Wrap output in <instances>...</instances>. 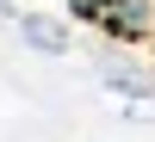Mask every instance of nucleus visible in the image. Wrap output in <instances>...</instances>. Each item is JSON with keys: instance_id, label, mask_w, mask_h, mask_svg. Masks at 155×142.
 <instances>
[{"instance_id": "f257e3e1", "label": "nucleus", "mask_w": 155, "mask_h": 142, "mask_svg": "<svg viewBox=\"0 0 155 142\" xmlns=\"http://www.w3.org/2000/svg\"><path fill=\"white\" fill-rule=\"evenodd\" d=\"M99 31H106V37H124V43L155 37V0H106Z\"/></svg>"}, {"instance_id": "f03ea898", "label": "nucleus", "mask_w": 155, "mask_h": 142, "mask_svg": "<svg viewBox=\"0 0 155 142\" xmlns=\"http://www.w3.org/2000/svg\"><path fill=\"white\" fill-rule=\"evenodd\" d=\"M19 31H25V43H31V49H44V56H68V25H62V19H50V12H25V19H19Z\"/></svg>"}, {"instance_id": "7ed1b4c3", "label": "nucleus", "mask_w": 155, "mask_h": 142, "mask_svg": "<svg viewBox=\"0 0 155 142\" xmlns=\"http://www.w3.org/2000/svg\"><path fill=\"white\" fill-rule=\"evenodd\" d=\"M62 6H68L74 19H87V25H99V12H106V0H62Z\"/></svg>"}, {"instance_id": "20e7f679", "label": "nucleus", "mask_w": 155, "mask_h": 142, "mask_svg": "<svg viewBox=\"0 0 155 142\" xmlns=\"http://www.w3.org/2000/svg\"><path fill=\"white\" fill-rule=\"evenodd\" d=\"M0 12H12V0H0Z\"/></svg>"}]
</instances>
